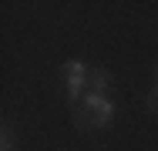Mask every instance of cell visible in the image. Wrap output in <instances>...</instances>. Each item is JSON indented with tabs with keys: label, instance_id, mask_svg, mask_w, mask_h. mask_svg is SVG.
Masks as SVG:
<instances>
[{
	"label": "cell",
	"instance_id": "6da1fadb",
	"mask_svg": "<svg viewBox=\"0 0 158 151\" xmlns=\"http://www.w3.org/2000/svg\"><path fill=\"white\" fill-rule=\"evenodd\" d=\"M84 111H88V121H91V128H108L111 121H114V104L104 97V94H88L84 97V104H81Z\"/></svg>",
	"mask_w": 158,
	"mask_h": 151
},
{
	"label": "cell",
	"instance_id": "7a4b0ae2",
	"mask_svg": "<svg viewBox=\"0 0 158 151\" xmlns=\"http://www.w3.org/2000/svg\"><path fill=\"white\" fill-rule=\"evenodd\" d=\"M108 84H111V74H108V71H101V67L88 71V88L94 91V94H104V91H108Z\"/></svg>",
	"mask_w": 158,
	"mask_h": 151
},
{
	"label": "cell",
	"instance_id": "3957f363",
	"mask_svg": "<svg viewBox=\"0 0 158 151\" xmlns=\"http://www.w3.org/2000/svg\"><path fill=\"white\" fill-rule=\"evenodd\" d=\"M64 77H67V81H88V67H84L81 60H67V64H64Z\"/></svg>",
	"mask_w": 158,
	"mask_h": 151
},
{
	"label": "cell",
	"instance_id": "277c9868",
	"mask_svg": "<svg viewBox=\"0 0 158 151\" xmlns=\"http://www.w3.org/2000/svg\"><path fill=\"white\" fill-rule=\"evenodd\" d=\"M88 81H67V101H71V108H74V101L81 97V88H84Z\"/></svg>",
	"mask_w": 158,
	"mask_h": 151
},
{
	"label": "cell",
	"instance_id": "5b68a950",
	"mask_svg": "<svg viewBox=\"0 0 158 151\" xmlns=\"http://www.w3.org/2000/svg\"><path fill=\"white\" fill-rule=\"evenodd\" d=\"M0 151H14V131L3 124V131H0Z\"/></svg>",
	"mask_w": 158,
	"mask_h": 151
},
{
	"label": "cell",
	"instance_id": "8992f818",
	"mask_svg": "<svg viewBox=\"0 0 158 151\" xmlns=\"http://www.w3.org/2000/svg\"><path fill=\"white\" fill-rule=\"evenodd\" d=\"M145 104H148V111H152V114H158V84L148 91V101H145Z\"/></svg>",
	"mask_w": 158,
	"mask_h": 151
},
{
	"label": "cell",
	"instance_id": "52a82bcc",
	"mask_svg": "<svg viewBox=\"0 0 158 151\" xmlns=\"http://www.w3.org/2000/svg\"><path fill=\"white\" fill-rule=\"evenodd\" d=\"M155 84H158V64H155Z\"/></svg>",
	"mask_w": 158,
	"mask_h": 151
}]
</instances>
